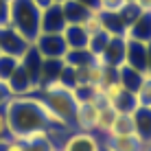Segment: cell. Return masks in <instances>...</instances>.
<instances>
[{
	"instance_id": "obj_1",
	"label": "cell",
	"mask_w": 151,
	"mask_h": 151,
	"mask_svg": "<svg viewBox=\"0 0 151 151\" xmlns=\"http://www.w3.org/2000/svg\"><path fill=\"white\" fill-rule=\"evenodd\" d=\"M40 11L31 0H11V15H9V27H13L33 44L40 35Z\"/></svg>"
},
{
	"instance_id": "obj_2",
	"label": "cell",
	"mask_w": 151,
	"mask_h": 151,
	"mask_svg": "<svg viewBox=\"0 0 151 151\" xmlns=\"http://www.w3.org/2000/svg\"><path fill=\"white\" fill-rule=\"evenodd\" d=\"M99 118H101V107L94 101H79L77 110H75V116H72V129L96 134Z\"/></svg>"
},
{
	"instance_id": "obj_3",
	"label": "cell",
	"mask_w": 151,
	"mask_h": 151,
	"mask_svg": "<svg viewBox=\"0 0 151 151\" xmlns=\"http://www.w3.org/2000/svg\"><path fill=\"white\" fill-rule=\"evenodd\" d=\"M33 46L44 59H64V55L68 53V46L61 33H40Z\"/></svg>"
},
{
	"instance_id": "obj_4",
	"label": "cell",
	"mask_w": 151,
	"mask_h": 151,
	"mask_svg": "<svg viewBox=\"0 0 151 151\" xmlns=\"http://www.w3.org/2000/svg\"><path fill=\"white\" fill-rule=\"evenodd\" d=\"M59 151H103V142L99 134L72 129L68 138L64 140V145L59 147Z\"/></svg>"
},
{
	"instance_id": "obj_5",
	"label": "cell",
	"mask_w": 151,
	"mask_h": 151,
	"mask_svg": "<svg viewBox=\"0 0 151 151\" xmlns=\"http://www.w3.org/2000/svg\"><path fill=\"white\" fill-rule=\"evenodd\" d=\"M125 44H127V37H125V35H112L110 42L105 44V48L101 50V55H96L94 59L101 66L118 68V66L125 64Z\"/></svg>"
},
{
	"instance_id": "obj_6",
	"label": "cell",
	"mask_w": 151,
	"mask_h": 151,
	"mask_svg": "<svg viewBox=\"0 0 151 151\" xmlns=\"http://www.w3.org/2000/svg\"><path fill=\"white\" fill-rule=\"evenodd\" d=\"M31 42L24 40L13 27H2L0 29V53L2 55H11L22 59V55L29 50Z\"/></svg>"
},
{
	"instance_id": "obj_7",
	"label": "cell",
	"mask_w": 151,
	"mask_h": 151,
	"mask_svg": "<svg viewBox=\"0 0 151 151\" xmlns=\"http://www.w3.org/2000/svg\"><path fill=\"white\" fill-rule=\"evenodd\" d=\"M66 24H68V20L64 15L61 4L57 2L53 7H48L46 11H42L40 15V33H64Z\"/></svg>"
},
{
	"instance_id": "obj_8",
	"label": "cell",
	"mask_w": 151,
	"mask_h": 151,
	"mask_svg": "<svg viewBox=\"0 0 151 151\" xmlns=\"http://www.w3.org/2000/svg\"><path fill=\"white\" fill-rule=\"evenodd\" d=\"M147 57H149V53H147V44L145 42L127 40V44H125V64L129 68L147 75Z\"/></svg>"
},
{
	"instance_id": "obj_9",
	"label": "cell",
	"mask_w": 151,
	"mask_h": 151,
	"mask_svg": "<svg viewBox=\"0 0 151 151\" xmlns=\"http://www.w3.org/2000/svg\"><path fill=\"white\" fill-rule=\"evenodd\" d=\"M103 151H145V142L136 134L129 136H101Z\"/></svg>"
},
{
	"instance_id": "obj_10",
	"label": "cell",
	"mask_w": 151,
	"mask_h": 151,
	"mask_svg": "<svg viewBox=\"0 0 151 151\" xmlns=\"http://www.w3.org/2000/svg\"><path fill=\"white\" fill-rule=\"evenodd\" d=\"M125 37H127V40H138V42L149 44V42H151V13L140 11V13L136 15V20L127 27Z\"/></svg>"
},
{
	"instance_id": "obj_11",
	"label": "cell",
	"mask_w": 151,
	"mask_h": 151,
	"mask_svg": "<svg viewBox=\"0 0 151 151\" xmlns=\"http://www.w3.org/2000/svg\"><path fill=\"white\" fill-rule=\"evenodd\" d=\"M132 116H134V125H136V136L145 145L151 142V107H136Z\"/></svg>"
},
{
	"instance_id": "obj_12",
	"label": "cell",
	"mask_w": 151,
	"mask_h": 151,
	"mask_svg": "<svg viewBox=\"0 0 151 151\" xmlns=\"http://www.w3.org/2000/svg\"><path fill=\"white\" fill-rule=\"evenodd\" d=\"M64 40H66V46L68 50H77V48H88V33L81 24H66L64 29Z\"/></svg>"
},
{
	"instance_id": "obj_13",
	"label": "cell",
	"mask_w": 151,
	"mask_h": 151,
	"mask_svg": "<svg viewBox=\"0 0 151 151\" xmlns=\"http://www.w3.org/2000/svg\"><path fill=\"white\" fill-rule=\"evenodd\" d=\"M129 134H136L134 116L132 114H118L116 112V116H114V121H112L105 136H129Z\"/></svg>"
},
{
	"instance_id": "obj_14",
	"label": "cell",
	"mask_w": 151,
	"mask_h": 151,
	"mask_svg": "<svg viewBox=\"0 0 151 151\" xmlns=\"http://www.w3.org/2000/svg\"><path fill=\"white\" fill-rule=\"evenodd\" d=\"M118 72V81L123 83V88L127 92H132V94H136V90L140 88V83H142V72H138V70H134V68H129L127 64H123V66H118L116 68Z\"/></svg>"
},
{
	"instance_id": "obj_15",
	"label": "cell",
	"mask_w": 151,
	"mask_h": 151,
	"mask_svg": "<svg viewBox=\"0 0 151 151\" xmlns=\"http://www.w3.org/2000/svg\"><path fill=\"white\" fill-rule=\"evenodd\" d=\"M61 70H64V61L61 59H44L42 61V70H40V88L44 83L57 81L61 77Z\"/></svg>"
},
{
	"instance_id": "obj_16",
	"label": "cell",
	"mask_w": 151,
	"mask_h": 151,
	"mask_svg": "<svg viewBox=\"0 0 151 151\" xmlns=\"http://www.w3.org/2000/svg\"><path fill=\"white\" fill-rule=\"evenodd\" d=\"M61 9H64V15L66 20H68V24H81L83 20L90 15L86 7H81L79 2H75V0H66V2H61Z\"/></svg>"
},
{
	"instance_id": "obj_17",
	"label": "cell",
	"mask_w": 151,
	"mask_h": 151,
	"mask_svg": "<svg viewBox=\"0 0 151 151\" xmlns=\"http://www.w3.org/2000/svg\"><path fill=\"white\" fill-rule=\"evenodd\" d=\"M92 59H94V57L90 55V50H88V48H77V50H68L61 61H64L68 68L79 70V68H83V66H88Z\"/></svg>"
},
{
	"instance_id": "obj_18",
	"label": "cell",
	"mask_w": 151,
	"mask_h": 151,
	"mask_svg": "<svg viewBox=\"0 0 151 151\" xmlns=\"http://www.w3.org/2000/svg\"><path fill=\"white\" fill-rule=\"evenodd\" d=\"M103 27L110 35H125V31H127L121 13H103Z\"/></svg>"
},
{
	"instance_id": "obj_19",
	"label": "cell",
	"mask_w": 151,
	"mask_h": 151,
	"mask_svg": "<svg viewBox=\"0 0 151 151\" xmlns=\"http://www.w3.org/2000/svg\"><path fill=\"white\" fill-rule=\"evenodd\" d=\"M114 110H116L118 114H132L134 110L138 107V101H136V94H132V92H127L125 90L121 96L114 101Z\"/></svg>"
},
{
	"instance_id": "obj_20",
	"label": "cell",
	"mask_w": 151,
	"mask_h": 151,
	"mask_svg": "<svg viewBox=\"0 0 151 151\" xmlns=\"http://www.w3.org/2000/svg\"><path fill=\"white\" fill-rule=\"evenodd\" d=\"M81 27L86 29L88 37H92V35L105 31V27H103V13H101V11H90V15L81 22Z\"/></svg>"
},
{
	"instance_id": "obj_21",
	"label": "cell",
	"mask_w": 151,
	"mask_h": 151,
	"mask_svg": "<svg viewBox=\"0 0 151 151\" xmlns=\"http://www.w3.org/2000/svg\"><path fill=\"white\" fill-rule=\"evenodd\" d=\"M136 101L138 107H151V75L142 77V83L136 90Z\"/></svg>"
},
{
	"instance_id": "obj_22",
	"label": "cell",
	"mask_w": 151,
	"mask_h": 151,
	"mask_svg": "<svg viewBox=\"0 0 151 151\" xmlns=\"http://www.w3.org/2000/svg\"><path fill=\"white\" fill-rule=\"evenodd\" d=\"M20 66V59L18 57H11V55H2L0 53V81L7 83V79L13 75V70Z\"/></svg>"
},
{
	"instance_id": "obj_23",
	"label": "cell",
	"mask_w": 151,
	"mask_h": 151,
	"mask_svg": "<svg viewBox=\"0 0 151 151\" xmlns=\"http://www.w3.org/2000/svg\"><path fill=\"white\" fill-rule=\"evenodd\" d=\"M11 138V132H9V118H7V112L4 107H0V142Z\"/></svg>"
},
{
	"instance_id": "obj_24",
	"label": "cell",
	"mask_w": 151,
	"mask_h": 151,
	"mask_svg": "<svg viewBox=\"0 0 151 151\" xmlns=\"http://www.w3.org/2000/svg\"><path fill=\"white\" fill-rule=\"evenodd\" d=\"M9 15H11V0H0V29L9 27Z\"/></svg>"
},
{
	"instance_id": "obj_25",
	"label": "cell",
	"mask_w": 151,
	"mask_h": 151,
	"mask_svg": "<svg viewBox=\"0 0 151 151\" xmlns=\"http://www.w3.org/2000/svg\"><path fill=\"white\" fill-rule=\"evenodd\" d=\"M0 151H24V145L13 140V138H9L4 142H0Z\"/></svg>"
},
{
	"instance_id": "obj_26",
	"label": "cell",
	"mask_w": 151,
	"mask_h": 151,
	"mask_svg": "<svg viewBox=\"0 0 151 151\" xmlns=\"http://www.w3.org/2000/svg\"><path fill=\"white\" fill-rule=\"evenodd\" d=\"M75 2H79L88 11H101V0H75Z\"/></svg>"
},
{
	"instance_id": "obj_27",
	"label": "cell",
	"mask_w": 151,
	"mask_h": 151,
	"mask_svg": "<svg viewBox=\"0 0 151 151\" xmlns=\"http://www.w3.org/2000/svg\"><path fill=\"white\" fill-rule=\"evenodd\" d=\"M31 2H33L35 7H37V11L42 13V11H46L48 7H53V4H55V0H31Z\"/></svg>"
},
{
	"instance_id": "obj_28",
	"label": "cell",
	"mask_w": 151,
	"mask_h": 151,
	"mask_svg": "<svg viewBox=\"0 0 151 151\" xmlns=\"http://www.w3.org/2000/svg\"><path fill=\"white\" fill-rule=\"evenodd\" d=\"M136 7H138V11L151 13V0H136Z\"/></svg>"
},
{
	"instance_id": "obj_29",
	"label": "cell",
	"mask_w": 151,
	"mask_h": 151,
	"mask_svg": "<svg viewBox=\"0 0 151 151\" xmlns=\"http://www.w3.org/2000/svg\"><path fill=\"white\" fill-rule=\"evenodd\" d=\"M147 53H149V57H147V75H151V42L147 44Z\"/></svg>"
},
{
	"instance_id": "obj_30",
	"label": "cell",
	"mask_w": 151,
	"mask_h": 151,
	"mask_svg": "<svg viewBox=\"0 0 151 151\" xmlns=\"http://www.w3.org/2000/svg\"><path fill=\"white\" fill-rule=\"evenodd\" d=\"M123 4H136V0H123Z\"/></svg>"
},
{
	"instance_id": "obj_31",
	"label": "cell",
	"mask_w": 151,
	"mask_h": 151,
	"mask_svg": "<svg viewBox=\"0 0 151 151\" xmlns=\"http://www.w3.org/2000/svg\"><path fill=\"white\" fill-rule=\"evenodd\" d=\"M145 151H151V142H147V145H145Z\"/></svg>"
},
{
	"instance_id": "obj_32",
	"label": "cell",
	"mask_w": 151,
	"mask_h": 151,
	"mask_svg": "<svg viewBox=\"0 0 151 151\" xmlns=\"http://www.w3.org/2000/svg\"><path fill=\"white\" fill-rule=\"evenodd\" d=\"M50 151H59V147H50Z\"/></svg>"
},
{
	"instance_id": "obj_33",
	"label": "cell",
	"mask_w": 151,
	"mask_h": 151,
	"mask_svg": "<svg viewBox=\"0 0 151 151\" xmlns=\"http://www.w3.org/2000/svg\"><path fill=\"white\" fill-rule=\"evenodd\" d=\"M55 2H57V4H61V2H66V0H55Z\"/></svg>"
}]
</instances>
